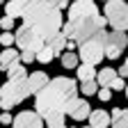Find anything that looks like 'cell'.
Segmentation results:
<instances>
[{"instance_id": "6da1fadb", "label": "cell", "mask_w": 128, "mask_h": 128, "mask_svg": "<svg viewBox=\"0 0 128 128\" xmlns=\"http://www.w3.org/2000/svg\"><path fill=\"white\" fill-rule=\"evenodd\" d=\"M78 96V87L76 80L71 78H55L48 82V87H44L37 96H34V110L41 117H46L48 112L53 110H64L66 112V105L71 98Z\"/></svg>"}, {"instance_id": "7a4b0ae2", "label": "cell", "mask_w": 128, "mask_h": 128, "mask_svg": "<svg viewBox=\"0 0 128 128\" xmlns=\"http://www.w3.org/2000/svg\"><path fill=\"white\" fill-rule=\"evenodd\" d=\"M23 23L32 25L44 39L53 37L55 32H62L64 21L57 7L50 5V0H37L25 14H23Z\"/></svg>"}, {"instance_id": "3957f363", "label": "cell", "mask_w": 128, "mask_h": 128, "mask_svg": "<svg viewBox=\"0 0 128 128\" xmlns=\"http://www.w3.org/2000/svg\"><path fill=\"white\" fill-rule=\"evenodd\" d=\"M105 23H108V18L98 14V16H89V18H82V21H66L64 28H62V32L69 39L78 41V46H80V44L92 41V39L98 37L105 30Z\"/></svg>"}, {"instance_id": "277c9868", "label": "cell", "mask_w": 128, "mask_h": 128, "mask_svg": "<svg viewBox=\"0 0 128 128\" xmlns=\"http://www.w3.org/2000/svg\"><path fill=\"white\" fill-rule=\"evenodd\" d=\"M28 96H32L28 76H23V78H9L7 82L2 85V92H0V105H2V110H12L14 105H18L21 101H25Z\"/></svg>"}, {"instance_id": "5b68a950", "label": "cell", "mask_w": 128, "mask_h": 128, "mask_svg": "<svg viewBox=\"0 0 128 128\" xmlns=\"http://www.w3.org/2000/svg\"><path fill=\"white\" fill-rule=\"evenodd\" d=\"M103 16L112 25V30H121V32L128 30V2L126 0H108L103 7Z\"/></svg>"}, {"instance_id": "8992f818", "label": "cell", "mask_w": 128, "mask_h": 128, "mask_svg": "<svg viewBox=\"0 0 128 128\" xmlns=\"http://www.w3.org/2000/svg\"><path fill=\"white\" fill-rule=\"evenodd\" d=\"M108 34L110 32H101L96 39H92V41H85V44H80V50H78V55H80V60H82L85 64H98L103 57H105V39H108Z\"/></svg>"}, {"instance_id": "52a82bcc", "label": "cell", "mask_w": 128, "mask_h": 128, "mask_svg": "<svg viewBox=\"0 0 128 128\" xmlns=\"http://www.w3.org/2000/svg\"><path fill=\"white\" fill-rule=\"evenodd\" d=\"M16 46H18L21 50H34V53H39L41 48H46V39L32 25L23 23L18 30H16Z\"/></svg>"}, {"instance_id": "ba28073f", "label": "cell", "mask_w": 128, "mask_h": 128, "mask_svg": "<svg viewBox=\"0 0 128 128\" xmlns=\"http://www.w3.org/2000/svg\"><path fill=\"white\" fill-rule=\"evenodd\" d=\"M126 46H128V34L121 32V30H112L108 34V39H105V57L117 60L126 50Z\"/></svg>"}, {"instance_id": "9c48e42d", "label": "cell", "mask_w": 128, "mask_h": 128, "mask_svg": "<svg viewBox=\"0 0 128 128\" xmlns=\"http://www.w3.org/2000/svg\"><path fill=\"white\" fill-rule=\"evenodd\" d=\"M89 16H98V7L94 0H73L69 5V21H82Z\"/></svg>"}, {"instance_id": "30bf717a", "label": "cell", "mask_w": 128, "mask_h": 128, "mask_svg": "<svg viewBox=\"0 0 128 128\" xmlns=\"http://www.w3.org/2000/svg\"><path fill=\"white\" fill-rule=\"evenodd\" d=\"M44 117L39 114L37 110H23L14 117V128H44Z\"/></svg>"}, {"instance_id": "8fae6325", "label": "cell", "mask_w": 128, "mask_h": 128, "mask_svg": "<svg viewBox=\"0 0 128 128\" xmlns=\"http://www.w3.org/2000/svg\"><path fill=\"white\" fill-rule=\"evenodd\" d=\"M66 114L73 119V121H85V119H89V114H92V108H89V103L85 101V98H71L69 101V105H66Z\"/></svg>"}, {"instance_id": "7c38bea8", "label": "cell", "mask_w": 128, "mask_h": 128, "mask_svg": "<svg viewBox=\"0 0 128 128\" xmlns=\"http://www.w3.org/2000/svg\"><path fill=\"white\" fill-rule=\"evenodd\" d=\"M37 0H7V5H5V14H9V16H21L23 18V14L34 5Z\"/></svg>"}, {"instance_id": "4fadbf2b", "label": "cell", "mask_w": 128, "mask_h": 128, "mask_svg": "<svg viewBox=\"0 0 128 128\" xmlns=\"http://www.w3.org/2000/svg\"><path fill=\"white\" fill-rule=\"evenodd\" d=\"M28 82H30V92H32V96H37L44 87H48L50 78H48L44 71H37V73H30V76H28Z\"/></svg>"}, {"instance_id": "5bb4252c", "label": "cell", "mask_w": 128, "mask_h": 128, "mask_svg": "<svg viewBox=\"0 0 128 128\" xmlns=\"http://www.w3.org/2000/svg\"><path fill=\"white\" fill-rule=\"evenodd\" d=\"M46 46H48V48H53V53H55V55H60V53L66 50V46H69V37L64 34V32H55L53 37H48V39H46Z\"/></svg>"}, {"instance_id": "9a60e30c", "label": "cell", "mask_w": 128, "mask_h": 128, "mask_svg": "<svg viewBox=\"0 0 128 128\" xmlns=\"http://www.w3.org/2000/svg\"><path fill=\"white\" fill-rule=\"evenodd\" d=\"M110 121L112 117L105 110H92V114H89V126H96V128H108Z\"/></svg>"}, {"instance_id": "2e32d148", "label": "cell", "mask_w": 128, "mask_h": 128, "mask_svg": "<svg viewBox=\"0 0 128 128\" xmlns=\"http://www.w3.org/2000/svg\"><path fill=\"white\" fill-rule=\"evenodd\" d=\"M18 60H21V53L16 50V48L9 46V48H5V50H2V55H0V66H2V71H7L12 64L18 62Z\"/></svg>"}, {"instance_id": "e0dca14e", "label": "cell", "mask_w": 128, "mask_h": 128, "mask_svg": "<svg viewBox=\"0 0 128 128\" xmlns=\"http://www.w3.org/2000/svg\"><path fill=\"white\" fill-rule=\"evenodd\" d=\"M112 128H128V110L124 108L112 110Z\"/></svg>"}, {"instance_id": "ac0fdd59", "label": "cell", "mask_w": 128, "mask_h": 128, "mask_svg": "<svg viewBox=\"0 0 128 128\" xmlns=\"http://www.w3.org/2000/svg\"><path fill=\"white\" fill-rule=\"evenodd\" d=\"M76 76H78L80 82H85V80H96V76H98V73L94 71V64H85V62H82V64L76 69Z\"/></svg>"}, {"instance_id": "d6986e66", "label": "cell", "mask_w": 128, "mask_h": 128, "mask_svg": "<svg viewBox=\"0 0 128 128\" xmlns=\"http://www.w3.org/2000/svg\"><path fill=\"white\" fill-rule=\"evenodd\" d=\"M117 76H119V71H114V69H103V71H98L96 80H98L101 87H112V82H114Z\"/></svg>"}, {"instance_id": "ffe728a7", "label": "cell", "mask_w": 128, "mask_h": 128, "mask_svg": "<svg viewBox=\"0 0 128 128\" xmlns=\"http://www.w3.org/2000/svg\"><path fill=\"white\" fill-rule=\"evenodd\" d=\"M78 62H80V55H76V50H66L62 55V66L64 69H78L80 66Z\"/></svg>"}, {"instance_id": "44dd1931", "label": "cell", "mask_w": 128, "mask_h": 128, "mask_svg": "<svg viewBox=\"0 0 128 128\" xmlns=\"http://www.w3.org/2000/svg\"><path fill=\"white\" fill-rule=\"evenodd\" d=\"M101 85H98V80H85L82 85H80V92H82L85 96H94V94H98Z\"/></svg>"}, {"instance_id": "7402d4cb", "label": "cell", "mask_w": 128, "mask_h": 128, "mask_svg": "<svg viewBox=\"0 0 128 128\" xmlns=\"http://www.w3.org/2000/svg\"><path fill=\"white\" fill-rule=\"evenodd\" d=\"M25 73H28V71H25V66L21 64V60H18V62H14L12 66L7 69V78H23Z\"/></svg>"}, {"instance_id": "603a6c76", "label": "cell", "mask_w": 128, "mask_h": 128, "mask_svg": "<svg viewBox=\"0 0 128 128\" xmlns=\"http://www.w3.org/2000/svg\"><path fill=\"white\" fill-rule=\"evenodd\" d=\"M53 55H55V53H53V48H48V46H46V48H41V50L37 53V60H39L41 64H50V62H53Z\"/></svg>"}, {"instance_id": "cb8c5ba5", "label": "cell", "mask_w": 128, "mask_h": 128, "mask_svg": "<svg viewBox=\"0 0 128 128\" xmlns=\"http://www.w3.org/2000/svg\"><path fill=\"white\" fill-rule=\"evenodd\" d=\"M5 48H9L12 44H16V34H12V30H2V37H0Z\"/></svg>"}, {"instance_id": "d4e9b609", "label": "cell", "mask_w": 128, "mask_h": 128, "mask_svg": "<svg viewBox=\"0 0 128 128\" xmlns=\"http://www.w3.org/2000/svg\"><path fill=\"white\" fill-rule=\"evenodd\" d=\"M0 25H2V30H12V28H14V16L5 14L2 18H0Z\"/></svg>"}, {"instance_id": "484cf974", "label": "cell", "mask_w": 128, "mask_h": 128, "mask_svg": "<svg viewBox=\"0 0 128 128\" xmlns=\"http://www.w3.org/2000/svg\"><path fill=\"white\" fill-rule=\"evenodd\" d=\"M21 60H23V64H30V62L37 60V53H34V50H23V53H21Z\"/></svg>"}, {"instance_id": "4316f807", "label": "cell", "mask_w": 128, "mask_h": 128, "mask_svg": "<svg viewBox=\"0 0 128 128\" xmlns=\"http://www.w3.org/2000/svg\"><path fill=\"white\" fill-rule=\"evenodd\" d=\"M98 98L101 101H110L112 98V87H101L98 89Z\"/></svg>"}, {"instance_id": "83f0119b", "label": "cell", "mask_w": 128, "mask_h": 128, "mask_svg": "<svg viewBox=\"0 0 128 128\" xmlns=\"http://www.w3.org/2000/svg\"><path fill=\"white\" fill-rule=\"evenodd\" d=\"M112 89H126V80H124V76H117V78H114Z\"/></svg>"}, {"instance_id": "f1b7e54d", "label": "cell", "mask_w": 128, "mask_h": 128, "mask_svg": "<svg viewBox=\"0 0 128 128\" xmlns=\"http://www.w3.org/2000/svg\"><path fill=\"white\" fill-rule=\"evenodd\" d=\"M50 5L57 9H64V7H69V0H50Z\"/></svg>"}, {"instance_id": "f546056e", "label": "cell", "mask_w": 128, "mask_h": 128, "mask_svg": "<svg viewBox=\"0 0 128 128\" xmlns=\"http://www.w3.org/2000/svg\"><path fill=\"white\" fill-rule=\"evenodd\" d=\"M119 76H124V78H128V57H126V62H124V66L119 69Z\"/></svg>"}, {"instance_id": "4dcf8cb0", "label": "cell", "mask_w": 128, "mask_h": 128, "mask_svg": "<svg viewBox=\"0 0 128 128\" xmlns=\"http://www.w3.org/2000/svg\"><path fill=\"white\" fill-rule=\"evenodd\" d=\"M2 124H14V117L9 112H2Z\"/></svg>"}, {"instance_id": "1f68e13d", "label": "cell", "mask_w": 128, "mask_h": 128, "mask_svg": "<svg viewBox=\"0 0 128 128\" xmlns=\"http://www.w3.org/2000/svg\"><path fill=\"white\" fill-rule=\"evenodd\" d=\"M46 128H66V126H64V124H62V126H46Z\"/></svg>"}, {"instance_id": "d6a6232c", "label": "cell", "mask_w": 128, "mask_h": 128, "mask_svg": "<svg viewBox=\"0 0 128 128\" xmlns=\"http://www.w3.org/2000/svg\"><path fill=\"white\" fill-rule=\"evenodd\" d=\"M124 92H126V98H128V85H126V89H124Z\"/></svg>"}, {"instance_id": "836d02e7", "label": "cell", "mask_w": 128, "mask_h": 128, "mask_svg": "<svg viewBox=\"0 0 128 128\" xmlns=\"http://www.w3.org/2000/svg\"><path fill=\"white\" fill-rule=\"evenodd\" d=\"M87 128H96V126H87Z\"/></svg>"}, {"instance_id": "e575fe53", "label": "cell", "mask_w": 128, "mask_h": 128, "mask_svg": "<svg viewBox=\"0 0 128 128\" xmlns=\"http://www.w3.org/2000/svg\"><path fill=\"white\" fill-rule=\"evenodd\" d=\"M105 2H108V0H105Z\"/></svg>"}, {"instance_id": "d590c367", "label": "cell", "mask_w": 128, "mask_h": 128, "mask_svg": "<svg viewBox=\"0 0 128 128\" xmlns=\"http://www.w3.org/2000/svg\"><path fill=\"white\" fill-rule=\"evenodd\" d=\"M12 128H14V126H12Z\"/></svg>"}]
</instances>
